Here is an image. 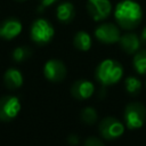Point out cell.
<instances>
[{"mask_svg": "<svg viewBox=\"0 0 146 146\" xmlns=\"http://www.w3.org/2000/svg\"><path fill=\"white\" fill-rule=\"evenodd\" d=\"M114 17L120 27L124 30H132L140 24L143 9L140 5L133 0H122L115 7Z\"/></svg>", "mask_w": 146, "mask_h": 146, "instance_id": "obj_1", "label": "cell"}, {"mask_svg": "<svg viewBox=\"0 0 146 146\" xmlns=\"http://www.w3.org/2000/svg\"><path fill=\"white\" fill-rule=\"evenodd\" d=\"M123 76V67L115 59H104L102 60L96 70L95 78L103 86H112L117 83Z\"/></svg>", "mask_w": 146, "mask_h": 146, "instance_id": "obj_2", "label": "cell"}, {"mask_svg": "<svg viewBox=\"0 0 146 146\" xmlns=\"http://www.w3.org/2000/svg\"><path fill=\"white\" fill-rule=\"evenodd\" d=\"M123 121L128 129H139L146 121V107L137 102L129 103L123 112Z\"/></svg>", "mask_w": 146, "mask_h": 146, "instance_id": "obj_3", "label": "cell"}, {"mask_svg": "<svg viewBox=\"0 0 146 146\" xmlns=\"http://www.w3.org/2000/svg\"><path fill=\"white\" fill-rule=\"evenodd\" d=\"M30 35L33 42H35L39 46H43L52 40L55 35V30L50 22H48L44 18H38L31 25Z\"/></svg>", "mask_w": 146, "mask_h": 146, "instance_id": "obj_4", "label": "cell"}, {"mask_svg": "<svg viewBox=\"0 0 146 146\" xmlns=\"http://www.w3.org/2000/svg\"><path fill=\"white\" fill-rule=\"evenodd\" d=\"M125 124L119 119L113 116H107L103 119L99 123V133L106 140H113L121 137L124 133Z\"/></svg>", "mask_w": 146, "mask_h": 146, "instance_id": "obj_5", "label": "cell"}, {"mask_svg": "<svg viewBox=\"0 0 146 146\" xmlns=\"http://www.w3.org/2000/svg\"><path fill=\"white\" fill-rule=\"evenodd\" d=\"M19 98L13 95H6L0 98V121L9 122L14 120L21 111Z\"/></svg>", "mask_w": 146, "mask_h": 146, "instance_id": "obj_6", "label": "cell"}, {"mask_svg": "<svg viewBox=\"0 0 146 146\" xmlns=\"http://www.w3.org/2000/svg\"><path fill=\"white\" fill-rule=\"evenodd\" d=\"M87 10L94 21L100 22L111 15L112 3L110 0H88Z\"/></svg>", "mask_w": 146, "mask_h": 146, "instance_id": "obj_7", "label": "cell"}, {"mask_svg": "<svg viewBox=\"0 0 146 146\" xmlns=\"http://www.w3.org/2000/svg\"><path fill=\"white\" fill-rule=\"evenodd\" d=\"M95 36L98 41L106 44H112L119 42L121 33L116 25L112 23H103L95 30Z\"/></svg>", "mask_w": 146, "mask_h": 146, "instance_id": "obj_8", "label": "cell"}, {"mask_svg": "<svg viewBox=\"0 0 146 146\" xmlns=\"http://www.w3.org/2000/svg\"><path fill=\"white\" fill-rule=\"evenodd\" d=\"M43 74L51 82H60L66 76V66L59 59H49L43 66Z\"/></svg>", "mask_w": 146, "mask_h": 146, "instance_id": "obj_9", "label": "cell"}, {"mask_svg": "<svg viewBox=\"0 0 146 146\" xmlns=\"http://www.w3.org/2000/svg\"><path fill=\"white\" fill-rule=\"evenodd\" d=\"M22 22L15 17H9L0 23V38L5 40H13L22 32Z\"/></svg>", "mask_w": 146, "mask_h": 146, "instance_id": "obj_10", "label": "cell"}, {"mask_svg": "<svg viewBox=\"0 0 146 146\" xmlns=\"http://www.w3.org/2000/svg\"><path fill=\"white\" fill-rule=\"evenodd\" d=\"M95 92V84L89 80H78L71 87L72 96L78 100H84L90 98Z\"/></svg>", "mask_w": 146, "mask_h": 146, "instance_id": "obj_11", "label": "cell"}, {"mask_svg": "<svg viewBox=\"0 0 146 146\" xmlns=\"http://www.w3.org/2000/svg\"><path fill=\"white\" fill-rule=\"evenodd\" d=\"M140 43H141L140 36H138L136 33H125L121 35L119 40V44L121 49L130 55L136 54L139 50Z\"/></svg>", "mask_w": 146, "mask_h": 146, "instance_id": "obj_12", "label": "cell"}, {"mask_svg": "<svg viewBox=\"0 0 146 146\" xmlns=\"http://www.w3.org/2000/svg\"><path fill=\"white\" fill-rule=\"evenodd\" d=\"M24 78L19 70L15 67L8 68L3 74V83L8 89H17L23 84Z\"/></svg>", "mask_w": 146, "mask_h": 146, "instance_id": "obj_13", "label": "cell"}, {"mask_svg": "<svg viewBox=\"0 0 146 146\" xmlns=\"http://www.w3.org/2000/svg\"><path fill=\"white\" fill-rule=\"evenodd\" d=\"M75 16V9L74 6L68 2V1H64L62 3H59L56 8V17L59 22L66 24L72 22V19Z\"/></svg>", "mask_w": 146, "mask_h": 146, "instance_id": "obj_14", "label": "cell"}, {"mask_svg": "<svg viewBox=\"0 0 146 146\" xmlns=\"http://www.w3.org/2000/svg\"><path fill=\"white\" fill-rule=\"evenodd\" d=\"M73 44L76 49H79L81 51H87L91 48L92 40H91V36L87 32L79 31L75 33V35L73 38Z\"/></svg>", "mask_w": 146, "mask_h": 146, "instance_id": "obj_15", "label": "cell"}, {"mask_svg": "<svg viewBox=\"0 0 146 146\" xmlns=\"http://www.w3.org/2000/svg\"><path fill=\"white\" fill-rule=\"evenodd\" d=\"M132 65L137 73L143 75L146 74V49H139L136 54H133Z\"/></svg>", "mask_w": 146, "mask_h": 146, "instance_id": "obj_16", "label": "cell"}, {"mask_svg": "<svg viewBox=\"0 0 146 146\" xmlns=\"http://www.w3.org/2000/svg\"><path fill=\"white\" fill-rule=\"evenodd\" d=\"M124 86H125V89L128 91V94L130 95H138L139 91L141 90V82L138 78L136 76H128L125 80H124Z\"/></svg>", "mask_w": 146, "mask_h": 146, "instance_id": "obj_17", "label": "cell"}, {"mask_svg": "<svg viewBox=\"0 0 146 146\" xmlns=\"http://www.w3.org/2000/svg\"><path fill=\"white\" fill-rule=\"evenodd\" d=\"M80 117H81V121L82 122H84L87 124H94L97 121L98 115H97V112H96V110L94 107L88 106V107H84L81 111Z\"/></svg>", "mask_w": 146, "mask_h": 146, "instance_id": "obj_18", "label": "cell"}, {"mask_svg": "<svg viewBox=\"0 0 146 146\" xmlns=\"http://www.w3.org/2000/svg\"><path fill=\"white\" fill-rule=\"evenodd\" d=\"M30 56H31V50L27 47H16L11 52L13 59L17 63H21V62L27 59Z\"/></svg>", "mask_w": 146, "mask_h": 146, "instance_id": "obj_19", "label": "cell"}, {"mask_svg": "<svg viewBox=\"0 0 146 146\" xmlns=\"http://www.w3.org/2000/svg\"><path fill=\"white\" fill-rule=\"evenodd\" d=\"M86 146H102L103 145V141L100 140V139H98V138H96V137H88L86 140H84V143H83Z\"/></svg>", "mask_w": 146, "mask_h": 146, "instance_id": "obj_20", "label": "cell"}, {"mask_svg": "<svg viewBox=\"0 0 146 146\" xmlns=\"http://www.w3.org/2000/svg\"><path fill=\"white\" fill-rule=\"evenodd\" d=\"M67 141H68V144H71V145H76V144L79 143V137L75 136V135H71V136L67 138Z\"/></svg>", "mask_w": 146, "mask_h": 146, "instance_id": "obj_21", "label": "cell"}, {"mask_svg": "<svg viewBox=\"0 0 146 146\" xmlns=\"http://www.w3.org/2000/svg\"><path fill=\"white\" fill-rule=\"evenodd\" d=\"M39 1H40V3H41L42 7H49L52 3H55L57 0H39Z\"/></svg>", "mask_w": 146, "mask_h": 146, "instance_id": "obj_22", "label": "cell"}, {"mask_svg": "<svg viewBox=\"0 0 146 146\" xmlns=\"http://www.w3.org/2000/svg\"><path fill=\"white\" fill-rule=\"evenodd\" d=\"M140 40H141V42L146 43V26L143 29V31L140 33Z\"/></svg>", "mask_w": 146, "mask_h": 146, "instance_id": "obj_23", "label": "cell"}, {"mask_svg": "<svg viewBox=\"0 0 146 146\" xmlns=\"http://www.w3.org/2000/svg\"><path fill=\"white\" fill-rule=\"evenodd\" d=\"M17 1H24V0H17Z\"/></svg>", "mask_w": 146, "mask_h": 146, "instance_id": "obj_24", "label": "cell"}]
</instances>
